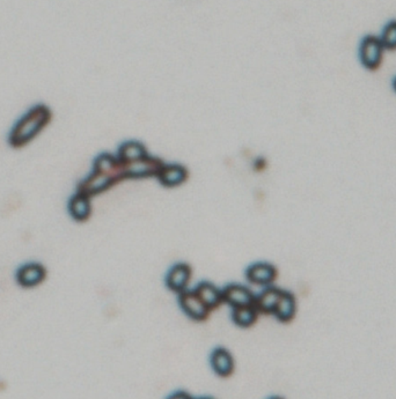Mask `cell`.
I'll use <instances>...</instances> for the list:
<instances>
[{
	"label": "cell",
	"instance_id": "6da1fadb",
	"mask_svg": "<svg viewBox=\"0 0 396 399\" xmlns=\"http://www.w3.org/2000/svg\"><path fill=\"white\" fill-rule=\"evenodd\" d=\"M51 118L50 108L43 103L35 104L14 123L7 137V143L15 150L27 146L50 124Z\"/></svg>",
	"mask_w": 396,
	"mask_h": 399
},
{
	"label": "cell",
	"instance_id": "7a4b0ae2",
	"mask_svg": "<svg viewBox=\"0 0 396 399\" xmlns=\"http://www.w3.org/2000/svg\"><path fill=\"white\" fill-rule=\"evenodd\" d=\"M383 48L380 37L367 35L364 37L360 45V61L366 70L376 71L383 61Z\"/></svg>",
	"mask_w": 396,
	"mask_h": 399
},
{
	"label": "cell",
	"instance_id": "3957f363",
	"mask_svg": "<svg viewBox=\"0 0 396 399\" xmlns=\"http://www.w3.org/2000/svg\"><path fill=\"white\" fill-rule=\"evenodd\" d=\"M48 278V270L42 263L27 262L15 271V282L21 289H36Z\"/></svg>",
	"mask_w": 396,
	"mask_h": 399
},
{
	"label": "cell",
	"instance_id": "277c9868",
	"mask_svg": "<svg viewBox=\"0 0 396 399\" xmlns=\"http://www.w3.org/2000/svg\"><path fill=\"white\" fill-rule=\"evenodd\" d=\"M120 176L111 174L108 171H98L93 168V171L88 175L87 177L78 184L77 191L84 194V195L92 197V196L99 195L101 192L106 191L111 188L115 182L118 181Z\"/></svg>",
	"mask_w": 396,
	"mask_h": 399
},
{
	"label": "cell",
	"instance_id": "5b68a950",
	"mask_svg": "<svg viewBox=\"0 0 396 399\" xmlns=\"http://www.w3.org/2000/svg\"><path fill=\"white\" fill-rule=\"evenodd\" d=\"M125 165V176L127 177H148L152 175L158 176L159 171L164 167L162 162L158 159L146 158L138 160V161L130 162V164H123Z\"/></svg>",
	"mask_w": 396,
	"mask_h": 399
},
{
	"label": "cell",
	"instance_id": "8992f818",
	"mask_svg": "<svg viewBox=\"0 0 396 399\" xmlns=\"http://www.w3.org/2000/svg\"><path fill=\"white\" fill-rule=\"evenodd\" d=\"M178 302H180V305H181L182 309L185 310V314L189 317H192V319L201 321L208 316V308L205 305L204 302L198 298L195 291L194 292L183 291L181 292Z\"/></svg>",
	"mask_w": 396,
	"mask_h": 399
},
{
	"label": "cell",
	"instance_id": "52a82bcc",
	"mask_svg": "<svg viewBox=\"0 0 396 399\" xmlns=\"http://www.w3.org/2000/svg\"><path fill=\"white\" fill-rule=\"evenodd\" d=\"M222 300L233 308L243 305H255V296L247 287L241 285H229L222 292Z\"/></svg>",
	"mask_w": 396,
	"mask_h": 399
},
{
	"label": "cell",
	"instance_id": "ba28073f",
	"mask_svg": "<svg viewBox=\"0 0 396 399\" xmlns=\"http://www.w3.org/2000/svg\"><path fill=\"white\" fill-rule=\"evenodd\" d=\"M71 218L78 222H84L91 217V197L77 191L71 197L67 204Z\"/></svg>",
	"mask_w": 396,
	"mask_h": 399
},
{
	"label": "cell",
	"instance_id": "9c48e42d",
	"mask_svg": "<svg viewBox=\"0 0 396 399\" xmlns=\"http://www.w3.org/2000/svg\"><path fill=\"white\" fill-rule=\"evenodd\" d=\"M190 268L187 264H176L169 270L167 275V286L174 292L181 293L185 291V287L188 285L190 279Z\"/></svg>",
	"mask_w": 396,
	"mask_h": 399
},
{
	"label": "cell",
	"instance_id": "30bf717a",
	"mask_svg": "<svg viewBox=\"0 0 396 399\" xmlns=\"http://www.w3.org/2000/svg\"><path fill=\"white\" fill-rule=\"evenodd\" d=\"M247 278L249 282L257 285H268L276 278V268L268 263H255L247 270Z\"/></svg>",
	"mask_w": 396,
	"mask_h": 399
},
{
	"label": "cell",
	"instance_id": "8fae6325",
	"mask_svg": "<svg viewBox=\"0 0 396 399\" xmlns=\"http://www.w3.org/2000/svg\"><path fill=\"white\" fill-rule=\"evenodd\" d=\"M159 181L165 187H178L187 178V171L180 165H164L159 171Z\"/></svg>",
	"mask_w": 396,
	"mask_h": 399
},
{
	"label": "cell",
	"instance_id": "7c38bea8",
	"mask_svg": "<svg viewBox=\"0 0 396 399\" xmlns=\"http://www.w3.org/2000/svg\"><path fill=\"white\" fill-rule=\"evenodd\" d=\"M211 366L219 376H229L234 368V361L225 349H217L211 354Z\"/></svg>",
	"mask_w": 396,
	"mask_h": 399
},
{
	"label": "cell",
	"instance_id": "4fadbf2b",
	"mask_svg": "<svg viewBox=\"0 0 396 399\" xmlns=\"http://www.w3.org/2000/svg\"><path fill=\"white\" fill-rule=\"evenodd\" d=\"M296 299H295L293 294L283 291V294L282 296H281V299H279L278 305H277L275 312H274L276 317H277L281 322H290V321L295 317V315H296Z\"/></svg>",
	"mask_w": 396,
	"mask_h": 399
},
{
	"label": "cell",
	"instance_id": "5bb4252c",
	"mask_svg": "<svg viewBox=\"0 0 396 399\" xmlns=\"http://www.w3.org/2000/svg\"><path fill=\"white\" fill-rule=\"evenodd\" d=\"M282 294L283 291L275 289V287L265 289L257 298H255L256 308L260 309L263 312H275Z\"/></svg>",
	"mask_w": 396,
	"mask_h": 399
},
{
	"label": "cell",
	"instance_id": "9a60e30c",
	"mask_svg": "<svg viewBox=\"0 0 396 399\" xmlns=\"http://www.w3.org/2000/svg\"><path fill=\"white\" fill-rule=\"evenodd\" d=\"M148 153L143 145L137 141H129L122 145L118 151V159L122 164H130V162L138 161L141 159L146 158Z\"/></svg>",
	"mask_w": 396,
	"mask_h": 399
},
{
	"label": "cell",
	"instance_id": "2e32d148",
	"mask_svg": "<svg viewBox=\"0 0 396 399\" xmlns=\"http://www.w3.org/2000/svg\"><path fill=\"white\" fill-rule=\"evenodd\" d=\"M195 293L208 308H215L222 300V292L210 282H201L196 287Z\"/></svg>",
	"mask_w": 396,
	"mask_h": 399
},
{
	"label": "cell",
	"instance_id": "e0dca14e",
	"mask_svg": "<svg viewBox=\"0 0 396 399\" xmlns=\"http://www.w3.org/2000/svg\"><path fill=\"white\" fill-rule=\"evenodd\" d=\"M233 321L235 324L242 328L253 326V323L256 321V307L254 305L236 307L233 310Z\"/></svg>",
	"mask_w": 396,
	"mask_h": 399
},
{
	"label": "cell",
	"instance_id": "ac0fdd59",
	"mask_svg": "<svg viewBox=\"0 0 396 399\" xmlns=\"http://www.w3.org/2000/svg\"><path fill=\"white\" fill-rule=\"evenodd\" d=\"M380 40L383 42L385 50H396V20L390 21L385 26Z\"/></svg>",
	"mask_w": 396,
	"mask_h": 399
},
{
	"label": "cell",
	"instance_id": "d6986e66",
	"mask_svg": "<svg viewBox=\"0 0 396 399\" xmlns=\"http://www.w3.org/2000/svg\"><path fill=\"white\" fill-rule=\"evenodd\" d=\"M393 88H394V91L396 92V77L394 78V80H393Z\"/></svg>",
	"mask_w": 396,
	"mask_h": 399
}]
</instances>
